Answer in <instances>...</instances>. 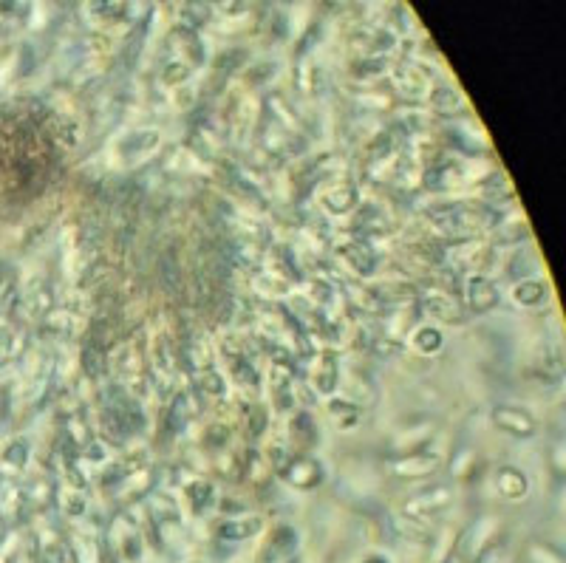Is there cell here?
Listing matches in <instances>:
<instances>
[{
	"mask_svg": "<svg viewBox=\"0 0 566 563\" xmlns=\"http://www.w3.org/2000/svg\"><path fill=\"white\" fill-rule=\"evenodd\" d=\"M499 224V213L490 210L479 199L450 201V204H436L425 216V230L428 238L439 244H465V241H479L482 235H490Z\"/></svg>",
	"mask_w": 566,
	"mask_h": 563,
	"instance_id": "6da1fadb",
	"label": "cell"
},
{
	"mask_svg": "<svg viewBox=\"0 0 566 563\" xmlns=\"http://www.w3.org/2000/svg\"><path fill=\"white\" fill-rule=\"evenodd\" d=\"M453 501H456L453 484L439 481V484L422 487V490H417V493H411V496L405 498L400 507V515L417 521V524H428V527H431L439 515L448 513L450 507H453Z\"/></svg>",
	"mask_w": 566,
	"mask_h": 563,
	"instance_id": "7a4b0ae2",
	"label": "cell"
},
{
	"mask_svg": "<svg viewBox=\"0 0 566 563\" xmlns=\"http://www.w3.org/2000/svg\"><path fill=\"white\" fill-rule=\"evenodd\" d=\"M388 83H391L394 97L400 102H408V105H422V102H428V94L433 91L431 68L422 66L417 60L394 63L391 71H388Z\"/></svg>",
	"mask_w": 566,
	"mask_h": 563,
	"instance_id": "3957f363",
	"label": "cell"
},
{
	"mask_svg": "<svg viewBox=\"0 0 566 563\" xmlns=\"http://www.w3.org/2000/svg\"><path fill=\"white\" fill-rule=\"evenodd\" d=\"M108 547L117 555L122 563H142L145 561V535H142V527L136 524L134 513L125 507V510H117L114 521L108 524Z\"/></svg>",
	"mask_w": 566,
	"mask_h": 563,
	"instance_id": "277c9868",
	"label": "cell"
},
{
	"mask_svg": "<svg viewBox=\"0 0 566 563\" xmlns=\"http://www.w3.org/2000/svg\"><path fill=\"white\" fill-rule=\"evenodd\" d=\"M162 142H165V133L159 131V128L142 125V128H134V131H128L125 136H119V142L114 145V153H117L122 167H145L159 156Z\"/></svg>",
	"mask_w": 566,
	"mask_h": 563,
	"instance_id": "5b68a950",
	"label": "cell"
},
{
	"mask_svg": "<svg viewBox=\"0 0 566 563\" xmlns=\"http://www.w3.org/2000/svg\"><path fill=\"white\" fill-rule=\"evenodd\" d=\"M303 377L317 397L329 399L340 385V354L334 348H315L306 360H300Z\"/></svg>",
	"mask_w": 566,
	"mask_h": 563,
	"instance_id": "8992f818",
	"label": "cell"
},
{
	"mask_svg": "<svg viewBox=\"0 0 566 563\" xmlns=\"http://www.w3.org/2000/svg\"><path fill=\"white\" fill-rule=\"evenodd\" d=\"M275 476L298 493H312L326 484V464L320 462L315 453H292L289 462L283 464Z\"/></svg>",
	"mask_w": 566,
	"mask_h": 563,
	"instance_id": "52a82bcc",
	"label": "cell"
},
{
	"mask_svg": "<svg viewBox=\"0 0 566 563\" xmlns=\"http://www.w3.org/2000/svg\"><path fill=\"white\" fill-rule=\"evenodd\" d=\"M337 255V261L349 269L357 281H366L371 278L377 269H380V252L371 247L363 238H354V235H343L332 249Z\"/></svg>",
	"mask_w": 566,
	"mask_h": 563,
	"instance_id": "ba28073f",
	"label": "cell"
},
{
	"mask_svg": "<svg viewBox=\"0 0 566 563\" xmlns=\"http://www.w3.org/2000/svg\"><path fill=\"white\" fill-rule=\"evenodd\" d=\"M176 484L182 487V496L184 501L190 504V510L193 515H204L210 507H216V484L207 479V476H201L199 470H193V467H176Z\"/></svg>",
	"mask_w": 566,
	"mask_h": 563,
	"instance_id": "9c48e42d",
	"label": "cell"
},
{
	"mask_svg": "<svg viewBox=\"0 0 566 563\" xmlns=\"http://www.w3.org/2000/svg\"><path fill=\"white\" fill-rule=\"evenodd\" d=\"M300 532L292 524H275L267 530L261 549L255 555V563H292L298 555Z\"/></svg>",
	"mask_w": 566,
	"mask_h": 563,
	"instance_id": "30bf717a",
	"label": "cell"
},
{
	"mask_svg": "<svg viewBox=\"0 0 566 563\" xmlns=\"http://www.w3.org/2000/svg\"><path fill=\"white\" fill-rule=\"evenodd\" d=\"M417 306L431 317L433 323H445V326H465L467 317H470L462 306V300L448 289H431V292L419 295Z\"/></svg>",
	"mask_w": 566,
	"mask_h": 563,
	"instance_id": "8fae6325",
	"label": "cell"
},
{
	"mask_svg": "<svg viewBox=\"0 0 566 563\" xmlns=\"http://www.w3.org/2000/svg\"><path fill=\"white\" fill-rule=\"evenodd\" d=\"M462 306L467 315H487L501 303V289L493 278H487L484 272L479 275H465L462 283Z\"/></svg>",
	"mask_w": 566,
	"mask_h": 563,
	"instance_id": "7c38bea8",
	"label": "cell"
},
{
	"mask_svg": "<svg viewBox=\"0 0 566 563\" xmlns=\"http://www.w3.org/2000/svg\"><path fill=\"white\" fill-rule=\"evenodd\" d=\"M165 49L170 60H179V63H187V66L201 68L207 63V54H204V40H201L199 32L193 29H184V26H173L165 37Z\"/></svg>",
	"mask_w": 566,
	"mask_h": 563,
	"instance_id": "4fadbf2b",
	"label": "cell"
},
{
	"mask_svg": "<svg viewBox=\"0 0 566 563\" xmlns=\"http://www.w3.org/2000/svg\"><path fill=\"white\" fill-rule=\"evenodd\" d=\"M439 467H442V459H439L436 453H431V450H417V453H405V456H391V459L385 462L388 476H394L397 481L428 479Z\"/></svg>",
	"mask_w": 566,
	"mask_h": 563,
	"instance_id": "5bb4252c",
	"label": "cell"
},
{
	"mask_svg": "<svg viewBox=\"0 0 566 563\" xmlns=\"http://www.w3.org/2000/svg\"><path fill=\"white\" fill-rule=\"evenodd\" d=\"M286 448L292 453H315L320 445V425L309 411L295 408L286 419V436H283Z\"/></svg>",
	"mask_w": 566,
	"mask_h": 563,
	"instance_id": "9a60e30c",
	"label": "cell"
},
{
	"mask_svg": "<svg viewBox=\"0 0 566 563\" xmlns=\"http://www.w3.org/2000/svg\"><path fill=\"white\" fill-rule=\"evenodd\" d=\"M317 201H320V207H323L326 216L343 218V216H351V213L360 207L363 196H360V187L354 182H349V179H343V182L334 179V182L323 184V190H320Z\"/></svg>",
	"mask_w": 566,
	"mask_h": 563,
	"instance_id": "2e32d148",
	"label": "cell"
},
{
	"mask_svg": "<svg viewBox=\"0 0 566 563\" xmlns=\"http://www.w3.org/2000/svg\"><path fill=\"white\" fill-rule=\"evenodd\" d=\"M493 425L499 428L501 433H507V436H513V439H535V433H538V419H535L527 408H521V405H507V402H501L493 408Z\"/></svg>",
	"mask_w": 566,
	"mask_h": 563,
	"instance_id": "e0dca14e",
	"label": "cell"
},
{
	"mask_svg": "<svg viewBox=\"0 0 566 563\" xmlns=\"http://www.w3.org/2000/svg\"><path fill=\"white\" fill-rule=\"evenodd\" d=\"M368 286L383 309H414L422 295L417 283H411L408 278H385V281H374Z\"/></svg>",
	"mask_w": 566,
	"mask_h": 563,
	"instance_id": "ac0fdd59",
	"label": "cell"
},
{
	"mask_svg": "<svg viewBox=\"0 0 566 563\" xmlns=\"http://www.w3.org/2000/svg\"><path fill=\"white\" fill-rule=\"evenodd\" d=\"M216 538L221 544H241V541H250L255 535L264 532V518L255 513H238V515H221L216 527Z\"/></svg>",
	"mask_w": 566,
	"mask_h": 563,
	"instance_id": "d6986e66",
	"label": "cell"
},
{
	"mask_svg": "<svg viewBox=\"0 0 566 563\" xmlns=\"http://www.w3.org/2000/svg\"><path fill=\"white\" fill-rule=\"evenodd\" d=\"M433 431H436V422L425 419V416L414 419L411 425L405 422L400 431L394 433V439H391V453L394 456H405V453L425 450V445L433 439Z\"/></svg>",
	"mask_w": 566,
	"mask_h": 563,
	"instance_id": "ffe728a7",
	"label": "cell"
},
{
	"mask_svg": "<svg viewBox=\"0 0 566 563\" xmlns=\"http://www.w3.org/2000/svg\"><path fill=\"white\" fill-rule=\"evenodd\" d=\"M425 108H428V114L439 116V119H456L467 111V100L465 94L453 85H433Z\"/></svg>",
	"mask_w": 566,
	"mask_h": 563,
	"instance_id": "44dd1931",
	"label": "cell"
},
{
	"mask_svg": "<svg viewBox=\"0 0 566 563\" xmlns=\"http://www.w3.org/2000/svg\"><path fill=\"white\" fill-rule=\"evenodd\" d=\"M493 484L504 501H524L530 496V476L516 464H499L493 473Z\"/></svg>",
	"mask_w": 566,
	"mask_h": 563,
	"instance_id": "7402d4cb",
	"label": "cell"
},
{
	"mask_svg": "<svg viewBox=\"0 0 566 563\" xmlns=\"http://www.w3.org/2000/svg\"><path fill=\"white\" fill-rule=\"evenodd\" d=\"M295 88L300 91V97H309V100H320L326 94V74H323V68L317 66L315 57L298 60V66H295Z\"/></svg>",
	"mask_w": 566,
	"mask_h": 563,
	"instance_id": "603a6c76",
	"label": "cell"
},
{
	"mask_svg": "<svg viewBox=\"0 0 566 563\" xmlns=\"http://www.w3.org/2000/svg\"><path fill=\"white\" fill-rule=\"evenodd\" d=\"M326 414L329 419L334 422V428H340V431H354L360 422H363V414H366V408L357 402V399L351 397H329L326 399Z\"/></svg>",
	"mask_w": 566,
	"mask_h": 563,
	"instance_id": "cb8c5ba5",
	"label": "cell"
},
{
	"mask_svg": "<svg viewBox=\"0 0 566 563\" xmlns=\"http://www.w3.org/2000/svg\"><path fill=\"white\" fill-rule=\"evenodd\" d=\"M479 201L487 204L490 210H496L499 216L507 213V207L510 204H516V190H513V184L507 182V176L504 173H496L493 179H487L482 184V193H479Z\"/></svg>",
	"mask_w": 566,
	"mask_h": 563,
	"instance_id": "d4e9b609",
	"label": "cell"
},
{
	"mask_svg": "<svg viewBox=\"0 0 566 563\" xmlns=\"http://www.w3.org/2000/svg\"><path fill=\"white\" fill-rule=\"evenodd\" d=\"M408 346L419 357H439L445 351V332L433 323H419L411 329Z\"/></svg>",
	"mask_w": 566,
	"mask_h": 563,
	"instance_id": "484cf974",
	"label": "cell"
},
{
	"mask_svg": "<svg viewBox=\"0 0 566 563\" xmlns=\"http://www.w3.org/2000/svg\"><path fill=\"white\" fill-rule=\"evenodd\" d=\"M238 481H247L255 487H264L272 481V467L264 459V453L250 445V448L241 453V464H238Z\"/></svg>",
	"mask_w": 566,
	"mask_h": 563,
	"instance_id": "4316f807",
	"label": "cell"
},
{
	"mask_svg": "<svg viewBox=\"0 0 566 563\" xmlns=\"http://www.w3.org/2000/svg\"><path fill=\"white\" fill-rule=\"evenodd\" d=\"M510 300L516 303L518 309H541L550 300V286H547V281H541V278L518 281L510 289Z\"/></svg>",
	"mask_w": 566,
	"mask_h": 563,
	"instance_id": "83f0119b",
	"label": "cell"
},
{
	"mask_svg": "<svg viewBox=\"0 0 566 563\" xmlns=\"http://www.w3.org/2000/svg\"><path fill=\"white\" fill-rule=\"evenodd\" d=\"M108 360H111V351L102 348L100 343H94L91 337H85L83 348H80V368H83L85 380H102L108 374Z\"/></svg>",
	"mask_w": 566,
	"mask_h": 563,
	"instance_id": "f1b7e54d",
	"label": "cell"
},
{
	"mask_svg": "<svg viewBox=\"0 0 566 563\" xmlns=\"http://www.w3.org/2000/svg\"><path fill=\"white\" fill-rule=\"evenodd\" d=\"M490 235L496 244H521V241H530V224L521 210H513V213L499 216V224L493 227Z\"/></svg>",
	"mask_w": 566,
	"mask_h": 563,
	"instance_id": "f546056e",
	"label": "cell"
},
{
	"mask_svg": "<svg viewBox=\"0 0 566 563\" xmlns=\"http://www.w3.org/2000/svg\"><path fill=\"white\" fill-rule=\"evenodd\" d=\"M54 501L60 504V513L66 515L71 524H80V521H85L88 513H91L88 496H85L83 490H74V487H68V484H60V487H57Z\"/></svg>",
	"mask_w": 566,
	"mask_h": 563,
	"instance_id": "4dcf8cb0",
	"label": "cell"
},
{
	"mask_svg": "<svg viewBox=\"0 0 566 563\" xmlns=\"http://www.w3.org/2000/svg\"><path fill=\"white\" fill-rule=\"evenodd\" d=\"M269 425V414L267 408L261 402H244L241 405V433L250 439V442H258Z\"/></svg>",
	"mask_w": 566,
	"mask_h": 563,
	"instance_id": "1f68e13d",
	"label": "cell"
},
{
	"mask_svg": "<svg viewBox=\"0 0 566 563\" xmlns=\"http://www.w3.org/2000/svg\"><path fill=\"white\" fill-rule=\"evenodd\" d=\"M391 60H385V57H354L351 60V77L357 80V83H374V80H380V77H388V71H391Z\"/></svg>",
	"mask_w": 566,
	"mask_h": 563,
	"instance_id": "d6a6232c",
	"label": "cell"
},
{
	"mask_svg": "<svg viewBox=\"0 0 566 563\" xmlns=\"http://www.w3.org/2000/svg\"><path fill=\"white\" fill-rule=\"evenodd\" d=\"M190 77H193V68L187 66V63L170 60V57H165V60H162V68H159V83H162V88H167V91H179V88H187Z\"/></svg>",
	"mask_w": 566,
	"mask_h": 563,
	"instance_id": "836d02e7",
	"label": "cell"
},
{
	"mask_svg": "<svg viewBox=\"0 0 566 563\" xmlns=\"http://www.w3.org/2000/svg\"><path fill=\"white\" fill-rule=\"evenodd\" d=\"M247 60H250V54H247V49H224L218 51L216 60H213V77H230V74H235V71H241V68L247 66Z\"/></svg>",
	"mask_w": 566,
	"mask_h": 563,
	"instance_id": "e575fe53",
	"label": "cell"
},
{
	"mask_svg": "<svg viewBox=\"0 0 566 563\" xmlns=\"http://www.w3.org/2000/svg\"><path fill=\"white\" fill-rule=\"evenodd\" d=\"M482 464V456L473 448H459L453 453V462H450V476L459 481H470L476 476V467Z\"/></svg>",
	"mask_w": 566,
	"mask_h": 563,
	"instance_id": "d590c367",
	"label": "cell"
},
{
	"mask_svg": "<svg viewBox=\"0 0 566 563\" xmlns=\"http://www.w3.org/2000/svg\"><path fill=\"white\" fill-rule=\"evenodd\" d=\"M213 20V3H182L179 9V26L199 32L204 23Z\"/></svg>",
	"mask_w": 566,
	"mask_h": 563,
	"instance_id": "8d00e7d4",
	"label": "cell"
},
{
	"mask_svg": "<svg viewBox=\"0 0 566 563\" xmlns=\"http://www.w3.org/2000/svg\"><path fill=\"white\" fill-rule=\"evenodd\" d=\"M46 326H49L51 332L60 334V340H66L74 334L77 329V315L66 309V306H60V309H51L49 315H46Z\"/></svg>",
	"mask_w": 566,
	"mask_h": 563,
	"instance_id": "74e56055",
	"label": "cell"
},
{
	"mask_svg": "<svg viewBox=\"0 0 566 563\" xmlns=\"http://www.w3.org/2000/svg\"><path fill=\"white\" fill-rule=\"evenodd\" d=\"M230 436H233V428H227L224 422H213V425H207L201 445L207 453H218V450L230 448Z\"/></svg>",
	"mask_w": 566,
	"mask_h": 563,
	"instance_id": "f35d334b",
	"label": "cell"
},
{
	"mask_svg": "<svg viewBox=\"0 0 566 563\" xmlns=\"http://www.w3.org/2000/svg\"><path fill=\"white\" fill-rule=\"evenodd\" d=\"M524 563H566L558 549H552L544 541H530L524 549Z\"/></svg>",
	"mask_w": 566,
	"mask_h": 563,
	"instance_id": "ab89813d",
	"label": "cell"
},
{
	"mask_svg": "<svg viewBox=\"0 0 566 563\" xmlns=\"http://www.w3.org/2000/svg\"><path fill=\"white\" fill-rule=\"evenodd\" d=\"M538 269V258L535 255H521V252H516L513 258H510V264H507V278H513V281H527V278H533V272Z\"/></svg>",
	"mask_w": 566,
	"mask_h": 563,
	"instance_id": "60d3db41",
	"label": "cell"
},
{
	"mask_svg": "<svg viewBox=\"0 0 566 563\" xmlns=\"http://www.w3.org/2000/svg\"><path fill=\"white\" fill-rule=\"evenodd\" d=\"M550 467H552V473H555V479H561L564 476V470H566V448H564V442L558 439L555 445H552V450H550Z\"/></svg>",
	"mask_w": 566,
	"mask_h": 563,
	"instance_id": "b9f144b4",
	"label": "cell"
},
{
	"mask_svg": "<svg viewBox=\"0 0 566 563\" xmlns=\"http://www.w3.org/2000/svg\"><path fill=\"white\" fill-rule=\"evenodd\" d=\"M6 459L15 464V467H23L26 459H29V448H26L23 442H15V445L9 448V453H6Z\"/></svg>",
	"mask_w": 566,
	"mask_h": 563,
	"instance_id": "7bdbcfd3",
	"label": "cell"
},
{
	"mask_svg": "<svg viewBox=\"0 0 566 563\" xmlns=\"http://www.w3.org/2000/svg\"><path fill=\"white\" fill-rule=\"evenodd\" d=\"M354 563H394L391 561V555L388 552H368V555H363L360 561Z\"/></svg>",
	"mask_w": 566,
	"mask_h": 563,
	"instance_id": "ee69618b",
	"label": "cell"
},
{
	"mask_svg": "<svg viewBox=\"0 0 566 563\" xmlns=\"http://www.w3.org/2000/svg\"><path fill=\"white\" fill-rule=\"evenodd\" d=\"M187 563H204V561H187Z\"/></svg>",
	"mask_w": 566,
	"mask_h": 563,
	"instance_id": "f6af8a7d",
	"label": "cell"
}]
</instances>
